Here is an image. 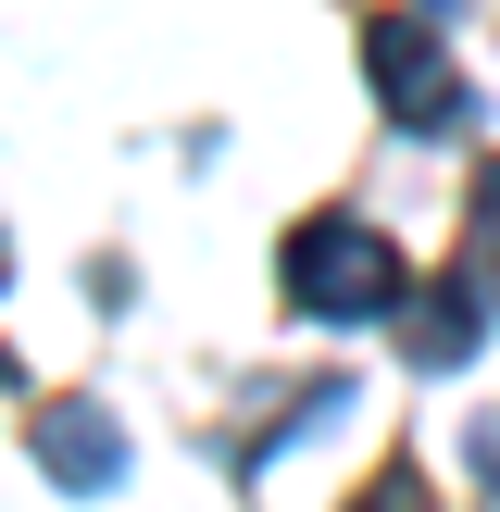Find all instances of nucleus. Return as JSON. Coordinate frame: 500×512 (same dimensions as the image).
<instances>
[{"label": "nucleus", "mask_w": 500, "mask_h": 512, "mask_svg": "<svg viewBox=\"0 0 500 512\" xmlns=\"http://www.w3.org/2000/svg\"><path fill=\"white\" fill-rule=\"evenodd\" d=\"M388 300H400V250L375 238V225H350V213L288 225V313H313V325H375Z\"/></svg>", "instance_id": "1"}, {"label": "nucleus", "mask_w": 500, "mask_h": 512, "mask_svg": "<svg viewBox=\"0 0 500 512\" xmlns=\"http://www.w3.org/2000/svg\"><path fill=\"white\" fill-rule=\"evenodd\" d=\"M475 338H488V325H475V275H438V288L413 300V363H463Z\"/></svg>", "instance_id": "4"}, {"label": "nucleus", "mask_w": 500, "mask_h": 512, "mask_svg": "<svg viewBox=\"0 0 500 512\" xmlns=\"http://www.w3.org/2000/svg\"><path fill=\"white\" fill-rule=\"evenodd\" d=\"M363 63H375V100H388V125H475V88L438 63V25L425 13H375L363 25Z\"/></svg>", "instance_id": "2"}, {"label": "nucleus", "mask_w": 500, "mask_h": 512, "mask_svg": "<svg viewBox=\"0 0 500 512\" xmlns=\"http://www.w3.org/2000/svg\"><path fill=\"white\" fill-rule=\"evenodd\" d=\"M463 275H475V288L500 275V163L475 175V200H463Z\"/></svg>", "instance_id": "5"}, {"label": "nucleus", "mask_w": 500, "mask_h": 512, "mask_svg": "<svg viewBox=\"0 0 500 512\" xmlns=\"http://www.w3.org/2000/svg\"><path fill=\"white\" fill-rule=\"evenodd\" d=\"M350 512H438V500H425V475H413V463H388V475H375V488L350 500Z\"/></svg>", "instance_id": "6"}, {"label": "nucleus", "mask_w": 500, "mask_h": 512, "mask_svg": "<svg viewBox=\"0 0 500 512\" xmlns=\"http://www.w3.org/2000/svg\"><path fill=\"white\" fill-rule=\"evenodd\" d=\"M0 288H13V250H0Z\"/></svg>", "instance_id": "7"}, {"label": "nucleus", "mask_w": 500, "mask_h": 512, "mask_svg": "<svg viewBox=\"0 0 500 512\" xmlns=\"http://www.w3.org/2000/svg\"><path fill=\"white\" fill-rule=\"evenodd\" d=\"M38 475L75 488V500L125 488V425L100 413V400H50V413H38Z\"/></svg>", "instance_id": "3"}]
</instances>
